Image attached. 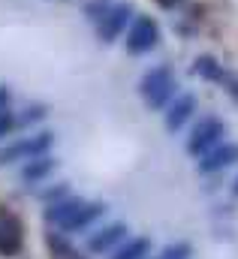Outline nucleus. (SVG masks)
Wrapping results in <instances>:
<instances>
[{
  "label": "nucleus",
  "mask_w": 238,
  "mask_h": 259,
  "mask_svg": "<svg viewBox=\"0 0 238 259\" xmlns=\"http://www.w3.org/2000/svg\"><path fill=\"white\" fill-rule=\"evenodd\" d=\"M139 94L145 97L148 109L160 112L175 94V72H172V66H154L151 72H145V78L139 84Z\"/></svg>",
  "instance_id": "nucleus-1"
},
{
  "label": "nucleus",
  "mask_w": 238,
  "mask_h": 259,
  "mask_svg": "<svg viewBox=\"0 0 238 259\" xmlns=\"http://www.w3.org/2000/svg\"><path fill=\"white\" fill-rule=\"evenodd\" d=\"M55 136L52 133H36V136H27V139H18L12 145H6L0 151V166H9L15 160H30V157H39V154H49Z\"/></svg>",
  "instance_id": "nucleus-2"
},
{
  "label": "nucleus",
  "mask_w": 238,
  "mask_h": 259,
  "mask_svg": "<svg viewBox=\"0 0 238 259\" xmlns=\"http://www.w3.org/2000/svg\"><path fill=\"white\" fill-rule=\"evenodd\" d=\"M223 133H226L223 121L211 115V118H205V121H199V124H196L193 136H190V142H187V151H190L193 157H202L205 151H211L214 145H220V142H223Z\"/></svg>",
  "instance_id": "nucleus-3"
},
{
  "label": "nucleus",
  "mask_w": 238,
  "mask_h": 259,
  "mask_svg": "<svg viewBox=\"0 0 238 259\" xmlns=\"http://www.w3.org/2000/svg\"><path fill=\"white\" fill-rule=\"evenodd\" d=\"M157 42H160V30H157L154 18L139 15V18L133 21L130 33H127V52H130V55H145V52H151Z\"/></svg>",
  "instance_id": "nucleus-4"
},
{
  "label": "nucleus",
  "mask_w": 238,
  "mask_h": 259,
  "mask_svg": "<svg viewBox=\"0 0 238 259\" xmlns=\"http://www.w3.org/2000/svg\"><path fill=\"white\" fill-rule=\"evenodd\" d=\"M21 244H24V232H21V223L0 205V256L12 259L21 253Z\"/></svg>",
  "instance_id": "nucleus-5"
},
{
  "label": "nucleus",
  "mask_w": 238,
  "mask_h": 259,
  "mask_svg": "<svg viewBox=\"0 0 238 259\" xmlns=\"http://www.w3.org/2000/svg\"><path fill=\"white\" fill-rule=\"evenodd\" d=\"M238 160V145L232 142H220V145H214L211 151H205L202 157H199V172H205V175H211V172H220V169H226V166H232Z\"/></svg>",
  "instance_id": "nucleus-6"
},
{
  "label": "nucleus",
  "mask_w": 238,
  "mask_h": 259,
  "mask_svg": "<svg viewBox=\"0 0 238 259\" xmlns=\"http://www.w3.org/2000/svg\"><path fill=\"white\" fill-rule=\"evenodd\" d=\"M127 18H130V6H124V3L109 6V9L97 18V33H100V39H103V42H112L121 30H124Z\"/></svg>",
  "instance_id": "nucleus-7"
},
{
  "label": "nucleus",
  "mask_w": 238,
  "mask_h": 259,
  "mask_svg": "<svg viewBox=\"0 0 238 259\" xmlns=\"http://www.w3.org/2000/svg\"><path fill=\"white\" fill-rule=\"evenodd\" d=\"M106 211V205L103 202H82L78 208H75V214L60 226V232H78V229H88L100 214Z\"/></svg>",
  "instance_id": "nucleus-8"
},
{
  "label": "nucleus",
  "mask_w": 238,
  "mask_h": 259,
  "mask_svg": "<svg viewBox=\"0 0 238 259\" xmlns=\"http://www.w3.org/2000/svg\"><path fill=\"white\" fill-rule=\"evenodd\" d=\"M124 235H127V226L124 223H112V226H106V229H100V232H94L88 238V250L91 253H109Z\"/></svg>",
  "instance_id": "nucleus-9"
},
{
  "label": "nucleus",
  "mask_w": 238,
  "mask_h": 259,
  "mask_svg": "<svg viewBox=\"0 0 238 259\" xmlns=\"http://www.w3.org/2000/svg\"><path fill=\"white\" fill-rule=\"evenodd\" d=\"M193 112H196V97H193V94L178 97V100L172 103V109L166 112V127H169V133H178V130L193 118Z\"/></svg>",
  "instance_id": "nucleus-10"
},
{
  "label": "nucleus",
  "mask_w": 238,
  "mask_h": 259,
  "mask_svg": "<svg viewBox=\"0 0 238 259\" xmlns=\"http://www.w3.org/2000/svg\"><path fill=\"white\" fill-rule=\"evenodd\" d=\"M55 166H58L55 157L39 154V157H30V163L21 169V175H24V181H43V178H49L55 172Z\"/></svg>",
  "instance_id": "nucleus-11"
},
{
  "label": "nucleus",
  "mask_w": 238,
  "mask_h": 259,
  "mask_svg": "<svg viewBox=\"0 0 238 259\" xmlns=\"http://www.w3.org/2000/svg\"><path fill=\"white\" fill-rule=\"evenodd\" d=\"M78 205H82V199H60V202H52L49 211H46V220L55 223V226H63V223L75 214Z\"/></svg>",
  "instance_id": "nucleus-12"
},
{
  "label": "nucleus",
  "mask_w": 238,
  "mask_h": 259,
  "mask_svg": "<svg viewBox=\"0 0 238 259\" xmlns=\"http://www.w3.org/2000/svg\"><path fill=\"white\" fill-rule=\"evenodd\" d=\"M148 253H151V241L148 238H133L124 247H118L112 253V259H148Z\"/></svg>",
  "instance_id": "nucleus-13"
},
{
  "label": "nucleus",
  "mask_w": 238,
  "mask_h": 259,
  "mask_svg": "<svg viewBox=\"0 0 238 259\" xmlns=\"http://www.w3.org/2000/svg\"><path fill=\"white\" fill-rule=\"evenodd\" d=\"M49 250L55 253V259H82L72 250V244L63 238V232H60V235H49Z\"/></svg>",
  "instance_id": "nucleus-14"
},
{
  "label": "nucleus",
  "mask_w": 238,
  "mask_h": 259,
  "mask_svg": "<svg viewBox=\"0 0 238 259\" xmlns=\"http://www.w3.org/2000/svg\"><path fill=\"white\" fill-rule=\"evenodd\" d=\"M196 72L202 75V78H211V81H223V69H220V64L214 61V58H199L196 61Z\"/></svg>",
  "instance_id": "nucleus-15"
},
{
  "label": "nucleus",
  "mask_w": 238,
  "mask_h": 259,
  "mask_svg": "<svg viewBox=\"0 0 238 259\" xmlns=\"http://www.w3.org/2000/svg\"><path fill=\"white\" fill-rule=\"evenodd\" d=\"M190 253H193V247L184 244V241H178V244H169V247L160 253V259H190Z\"/></svg>",
  "instance_id": "nucleus-16"
},
{
  "label": "nucleus",
  "mask_w": 238,
  "mask_h": 259,
  "mask_svg": "<svg viewBox=\"0 0 238 259\" xmlns=\"http://www.w3.org/2000/svg\"><path fill=\"white\" fill-rule=\"evenodd\" d=\"M12 130H15V115L3 112V115H0V139H3V136H9Z\"/></svg>",
  "instance_id": "nucleus-17"
},
{
  "label": "nucleus",
  "mask_w": 238,
  "mask_h": 259,
  "mask_svg": "<svg viewBox=\"0 0 238 259\" xmlns=\"http://www.w3.org/2000/svg\"><path fill=\"white\" fill-rule=\"evenodd\" d=\"M3 112H9V91L0 84V115H3Z\"/></svg>",
  "instance_id": "nucleus-18"
},
{
  "label": "nucleus",
  "mask_w": 238,
  "mask_h": 259,
  "mask_svg": "<svg viewBox=\"0 0 238 259\" xmlns=\"http://www.w3.org/2000/svg\"><path fill=\"white\" fill-rule=\"evenodd\" d=\"M226 84H229V88H226V91H229V97H235V100H238V78H226Z\"/></svg>",
  "instance_id": "nucleus-19"
},
{
  "label": "nucleus",
  "mask_w": 238,
  "mask_h": 259,
  "mask_svg": "<svg viewBox=\"0 0 238 259\" xmlns=\"http://www.w3.org/2000/svg\"><path fill=\"white\" fill-rule=\"evenodd\" d=\"M235 193H238V178H235Z\"/></svg>",
  "instance_id": "nucleus-20"
}]
</instances>
